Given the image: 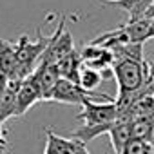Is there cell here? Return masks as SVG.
<instances>
[{"label": "cell", "mask_w": 154, "mask_h": 154, "mask_svg": "<svg viewBox=\"0 0 154 154\" xmlns=\"http://www.w3.org/2000/svg\"><path fill=\"white\" fill-rule=\"evenodd\" d=\"M82 125L71 132V138L82 141L84 145L100 134H109L111 127L118 122V107L116 102H96L87 100L82 105V112L76 116Z\"/></svg>", "instance_id": "obj_1"}, {"label": "cell", "mask_w": 154, "mask_h": 154, "mask_svg": "<svg viewBox=\"0 0 154 154\" xmlns=\"http://www.w3.org/2000/svg\"><path fill=\"white\" fill-rule=\"evenodd\" d=\"M111 72L118 84V96H136L143 94L150 72V63L134 58H114Z\"/></svg>", "instance_id": "obj_2"}, {"label": "cell", "mask_w": 154, "mask_h": 154, "mask_svg": "<svg viewBox=\"0 0 154 154\" xmlns=\"http://www.w3.org/2000/svg\"><path fill=\"white\" fill-rule=\"evenodd\" d=\"M49 42H51V35L42 36L40 29H38L36 42H31L27 35L18 36V40L15 42L17 44V60H18V80H26L27 76H31L36 71Z\"/></svg>", "instance_id": "obj_3"}, {"label": "cell", "mask_w": 154, "mask_h": 154, "mask_svg": "<svg viewBox=\"0 0 154 154\" xmlns=\"http://www.w3.org/2000/svg\"><path fill=\"white\" fill-rule=\"evenodd\" d=\"M74 49V42H72V36L71 33L67 31L65 27V18H62L58 22V27L54 29V33L51 35V42L40 60V63H51V65H56L60 60H63L67 54H71ZM38 63V65H40Z\"/></svg>", "instance_id": "obj_4"}, {"label": "cell", "mask_w": 154, "mask_h": 154, "mask_svg": "<svg viewBox=\"0 0 154 154\" xmlns=\"http://www.w3.org/2000/svg\"><path fill=\"white\" fill-rule=\"evenodd\" d=\"M87 100H102V102H111L109 96L105 94H91L87 91H84L78 84H74L71 80L60 78V82L56 84L53 94H51V102H60V103H69V105H84Z\"/></svg>", "instance_id": "obj_5"}, {"label": "cell", "mask_w": 154, "mask_h": 154, "mask_svg": "<svg viewBox=\"0 0 154 154\" xmlns=\"http://www.w3.org/2000/svg\"><path fill=\"white\" fill-rule=\"evenodd\" d=\"M38 102H44V94H42V89L35 78V74L27 76L26 80H22L20 84V89L17 93V111H15V118H20L24 116L35 103Z\"/></svg>", "instance_id": "obj_6"}, {"label": "cell", "mask_w": 154, "mask_h": 154, "mask_svg": "<svg viewBox=\"0 0 154 154\" xmlns=\"http://www.w3.org/2000/svg\"><path fill=\"white\" fill-rule=\"evenodd\" d=\"M80 56H82V63L84 65L98 69L102 72L111 71V67L114 63V53L112 51H109L105 47H100V45H94L91 42L80 51Z\"/></svg>", "instance_id": "obj_7"}, {"label": "cell", "mask_w": 154, "mask_h": 154, "mask_svg": "<svg viewBox=\"0 0 154 154\" xmlns=\"http://www.w3.org/2000/svg\"><path fill=\"white\" fill-rule=\"evenodd\" d=\"M0 72L9 80H18L17 44L4 38H0Z\"/></svg>", "instance_id": "obj_8"}, {"label": "cell", "mask_w": 154, "mask_h": 154, "mask_svg": "<svg viewBox=\"0 0 154 154\" xmlns=\"http://www.w3.org/2000/svg\"><path fill=\"white\" fill-rule=\"evenodd\" d=\"M35 78L42 89V94H44V102H49L51 100V94L56 87V84L60 82V72H58V67L56 65H51V63H40L36 67V71L33 72Z\"/></svg>", "instance_id": "obj_9"}, {"label": "cell", "mask_w": 154, "mask_h": 154, "mask_svg": "<svg viewBox=\"0 0 154 154\" xmlns=\"http://www.w3.org/2000/svg\"><path fill=\"white\" fill-rule=\"evenodd\" d=\"M82 56L78 51H72L71 54H67L63 60H60L56 63L58 67V72L62 78L65 80H71L74 84H78V76H80V69H82Z\"/></svg>", "instance_id": "obj_10"}, {"label": "cell", "mask_w": 154, "mask_h": 154, "mask_svg": "<svg viewBox=\"0 0 154 154\" xmlns=\"http://www.w3.org/2000/svg\"><path fill=\"white\" fill-rule=\"evenodd\" d=\"M103 78H105V72H102L98 69H93V67H87V65H82L80 76H78V85L84 91H87L91 94H96L94 91L102 85Z\"/></svg>", "instance_id": "obj_11"}, {"label": "cell", "mask_w": 154, "mask_h": 154, "mask_svg": "<svg viewBox=\"0 0 154 154\" xmlns=\"http://www.w3.org/2000/svg\"><path fill=\"white\" fill-rule=\"evenodd\" d=\"M109 138H111V143H112V149L116 154L122 152V149L125 147V143L129 140H132V134H131V122H122L118 120L111 131H109Z\"/></svg>", "instance_id": "obj_12"}, {"label": "cell", "mask_w": 154, "mask_h": 154, "mask_svg": "<svg viewBox=\"0 0 154 154\" xmlns=\"http://www.w3.org/2000/svg\"><path fill=\"white\" fill-rule=\"evenodd\" d=\"M152 2L154 0H123L120 8H123V11L129 15L127 22H134V20H140L145 17L147 9L152 6Z\"/></svg>", "instance_id": "obj_13"}, {"label": "cell", "mask_w": 154, "mask_h": 154, "mask_svg": "<svg viewBox=\"0 0 154 154\" xmlns=\"http://www.w3.org/2000/svg\"><path fill=\"white\" fill-rule=\"evenodd\" d=\"M120 154H149V141L143 140H129Z\"/></svg>", "instance_id": "obj_14"}, {"label": "cell", "mask_w": 154, "mask_h": 154, "mask_svg": "<svg viewBox=\"0 0 154 154\" xmlns=\"http://www.w3.org/2000/svg\"><path fill=\"white\" fill-rule=\"evenodd\" d=\"M8 85H9V78H8V76H4L2 72H0V100H2V96L6 94Z\"/></svg>", "instance_id": "obj_15"}, {"label": "cell", "mask_w": 154, "mask_h": 154, "mask_svg": "<svg viewBox=\"0 0 154 154\" xmlns=\"http://www.w3.org/2000/svg\"><path fill=\"white\" fill-rule=\"evenodd\" d=\"M143 18H145V20H150V22L154 20V2H152V6L147 9V13H145V17H143Z\"/></svg>", "instance_id": "obj_16"}, {"label": "cell", "mask_w": 154, "mask_h": 154, "mask_svg": "<svg viewBox=\"0 0 154 154\" xmlns=\"http://www.w3.org/2000/svg\"><path fill=\"white\" fill-rule=\"evenodd\" d=\"M154 38V20L150 22V27H149V40Z\"/></svg>", "instance_id": "obj_17"}, {"label": "cell", "mask_w": 154, "mask_h": 154, "mask_svg": "<svg viewBox=\"0 0 154 154\" xmlns=\"http://www.w3.org/2000/svg\"><path fill=\"white\" fill-rule=\"evenodd\" d=\"M103 2H107V4H116V6H120L123 0H103Z\"/></svg>", "instance_id": "obj_18"}, {"label": "cell", "mask_w": 154, "mask_h": 154, "mask_svg": "<svg viewBox=\"0 0 154 154\" xmlns=\"http://www.w3.org/2000/svg\"><path fill=\"white\" fill-rule=\"evenodd\" d=\"M76 154H91V152H89V150H87L85 147H82V149H80L78 152H76Z\"/></svg>", "instance_id": "obj_19"}, {"label": "cell", "mask_w": 154, "mask_h": 154, "mask_svg": "<svg viewBox=\"0 0 154 154\" xmlns=\"http://www.w3.org/2000/svg\"><path fill=\"white\" fill-rule=\"evenodd\" d=\"M152 96H154V93H152Z\"/></svg>", "instance_id": "obj_20"}]
</instances>
